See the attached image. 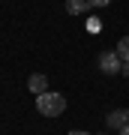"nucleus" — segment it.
<instances>
[{
	"instance_id": "nucleus-3",
	"label": "nucleus",
	"mask_w": 129,
	"mask_h": 135,
	"mask_svg": "<svg viewBox=\"0 0 129 135\" xmlns=\"http://www.w3.org/2000/svg\"><path fill=\"white\" fill-rule=\"evenodd\" d=\"M105 126L108 129H123V126H129V108H114V111H108V117H105Z\"/></svg>"
},
{
	"instance_id": "nucleus-7",
	"label": "nucleus",
	"mask_w": 129,
	"mask_h": 135,
	"mask_svg": "<svg viewBox=\"0 0 129 135\" xmlns=\"http://www.w3.org/2000/svg\"><path fill=\"white\" fill-rule=\"evenodd\" d=\"M108 3H111V0H90L93 9H102V6H108Z\"/></svg>"
},
{
	"instance_id": "nucleus-8",
	"label": "nucleus",
	"mask_w": 129,
	"mask_h": 135,
	"mask_svg": "<svg viewBox=\"0 0 129 135\" xmlns=\"http://www.w3.org/2000/svg\"><path fill=\"white\" fill-rule=\"evenodd\" d=\"M120 75H126V78H129V63H123V69H120Z\"/></svg>"
},
{
	"instance_id": "nucleus-1",
	"label": "nucleus",
	"mask_w": 129,
	"mask_h": 135,
	"mask_svg": "<svg viewBox=\"0 0 129 135\" xmlns=\"http://www.w3.org/2000/svg\"><path fill=\"white\" fill-rule=\"evenodd\" d=\"M36 111L42 117H60L63 111H66V96L57 90H45L36 96Z\"/></svg>"
},
{
	"instance_id": "nucleus-9",
	"label": "nucleus",
	"mask_w": 129,
	"mask_h": 135,
	"mask_svg": "<svg viewBox=\"0 0 129 135\" xmlns=\"http://www.w3.org/2000/svg\"><path fill=\"white\" fill-rule=\"evenodd\" d=\"M66 135H90V132H81V129H72V132H66Z\"/></svg>"
},
{
	"instance_id": "nucleus-5",
	"label": "nucleus",
	"mask_w": 129,
	"mask_h": 135,
	"mask_svg": "<svg viewBox=\"0 0 129 135\" xmlns=\"http://www.w3.org/2000/svg\"><path fill=\"white\" fill-rule=\"evenodd\" d=\"M87 9H93L90 0H66V12L69 15H84Z\"/></svg>"
},
{
	"instance_id": "nucleus-10",
	"label": "nucleus",
	"mask_w": 129,
	"mask_h": 135,
	"mask_svg": "<svg viewBox=\"0 0 129 135\" xmlns=\"http://www.w3.org/2000/svg\"><path fill=\"white\" fill-rule=\"evenodd\" d=\"M120 135H129V126H123V129H120Z\"/></svg>"
},
{
	"instance_id": "nucleus-4",
	"label": "nucleus",
	"mask_w": 129,
	"mask_h": 135,
	"mask_svg": "<svg viewBox=\"0 0 129 135\" xmlns=\"http://www.w3.org/2000/svg\"><path fill=\"white\" fill-rule=\"evenodd\" d=\"M27 90L36 93V96L45 93V90H48V78H45V75H30V78H27Z\"/></svg>"
},
{
	"instance_id": "nucleus-2",
	"label": "nucleus",
	"mask_w": 129,
	"mask_h": 135,
	"mask_svg": "<svg viewBox=\"0 0 129 135\" xmlns=\"http://www.w3.org/2000/svg\"><path fill=\"white\" fill-rule=\"evenodd\" d=\"M99 69H102L105 75H117L120 69H123L120 54H117V51H102V54H99Z\"/></svg>"
},
{
	"instance_id": "nucleus-6",
	"label": "nucleus",
	"mask_w": 129,
	"mask_h": 135,
	"mask_svg": "<svg viewBox=\"0 0 129 135\" xmlns=\"http://www.w3.org/2000/svg\"><path fill=\"white\" fill-rule=\"evenodd\" d=\"M114 51L120 54V60H123V63H129V36H123V39H120Z\"/></svg>"
}]
</instances>
